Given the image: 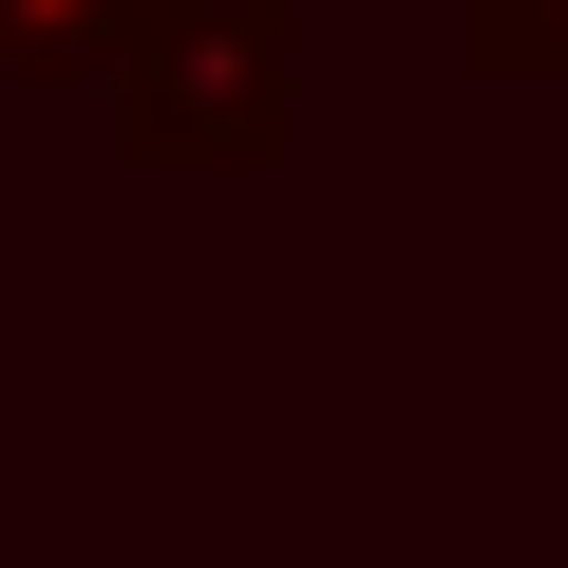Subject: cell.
I'll return each mask as SVG.
<instances>
[{
  "label": "cell",
  "instance_id": "6da1fadb",
  "mask_svg": "<svg viewBox=\"0 0 568 568\" xmlns=\"http://www.w3.org/2000/svg\"><path fill=\"white\" fill-rule=\"evenodd\" d=\"M284 77H304V20L284 0H171V20H133V152L265 171L284 152Z\"/></svg>",
  "mask_w": 568,
  "mask_h": 568
},
{
  "label": "cell",
  "instance_id": "7a4b0ae2",
  "mask_svg": "<svg viewBox=\"0 0 568 568\" xmlns=\"http://www.w3.org/2000/svg\"><path fill=\"white\" fill-rule=\"evenodd\" d=\"M436 20H455V77H568V0H436Z\"/></svg>",
  "mask_w": 568,
  "mask_h": 568
}]
</instances>
